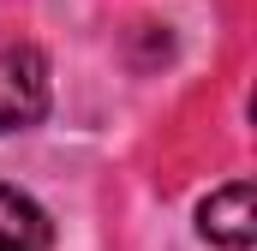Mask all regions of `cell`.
Listing matches in <instances>:
<instances>
[{"instance_id": "6da1fadb", "label": "cell", "mask_w": 257, "mask_h": 251, "mask_svg": "<svg viewBox=\"0 0 257 251\" xmlns=\"http://www.w3.org/2000/svg\"><path fill=\"white\" fill-rule=\"evenodd\" d=\"M48 114V60L36 42L0 36V132H30Z\"/></svg>"}, {"instance_id": "3957f363", "label": "cell", "mask_w": 257, "mask_h": 251, "mask_svg": "<svg viewBox=\"0 0 257 251\" xmlns=\"http://www.w3.org/2000/svg\"><path fill=\"white\" fill-rule=\"evenodd\" d=\"M54 245V221L48 209L18 186H0V251H48Z\"/></svg>"}, {"instance_id": "7a4b0ae2", "label": "cell", "mask_w": 257, "mask_h": 251, "mask_svg": "<svg viewBox=\"0 0 257 251\" xmlns=\"http://www.w3.org/2000/svg\"><path fill=\"white\" fill-rule=\"evenodd\" d=\"M197 233L221 251H251L257 239V209H251V180H227L197 203Z\"/></svg>"}]
</instances>
